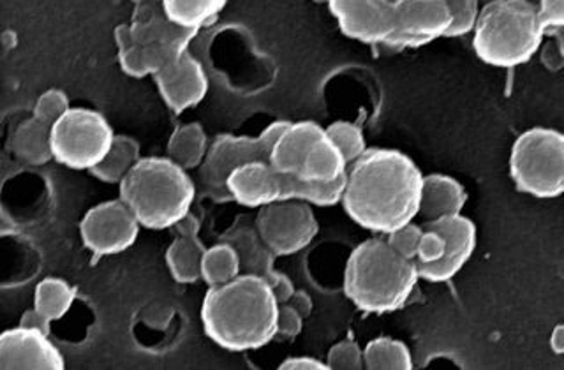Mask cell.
Returning a JSON list of instances; mask_svg holds the SVG:
<instances>
[{
	"label": "cell",
	"instance_id": "obj_1",
	"mask_svg": "<svg viewBox=\"0 0 564 370\" xmlns=\"http://www.w3.org/2000/svg\"><path fill=\"white\" fill-rule=\"evenodd\" d=\"M423 173L401 150L367 149L346 175L343 207L370 233H392L420 216Z\"/></svg>",
	"mask_w": 564,
	"mask_h": 370
},
{
	"label": "cell",
	"instance_id": "obj_2",
	"mask_svg": "<svg viewBox=\"0 0 564 370\" xmlns=\"http://www.w3.org/2000/svg\"><path fill=\"white\" fill-rule=\"evenodd\" d=\"M279 307L269 282L240 273L228 284L208 287L202 304L203 330L226 351H254L278 337Z\"/></svg>",
	"mask_w": 564,
	"mask_h": 370
},
{
	"label": "cell",
	"instance_id": "obj_3",
	"mask_svg": "<svg viewBox=\"0 0 564 370\" xmlns=\"http://www.w3.org/2000/svg\"><path fill=\"white\" fill-rule=\"evenodd\" d=\"M419 281L416 261L399 254L387 237H375L349 254L344 295L361 313L383 316L404 307Z\"/></svg>",
	"mask_w": 564,
	"mask_h": 370
},
{
	"label": "cell",
	"instance_id": "obj_4",
	"mask_svg": "<svg viewBox=\"0 0 564 370\" xmlns=\"http://www.w3.org/2000/svg\"><path fill=\"white\" fill-rule=\"evenodd\" d=\"M119 198L141 228L163 231L189 214L196 184L187 170L170 157H141L120 182Z\"/></svg>",
	"mask_w": 564,
	"mask_h": 370
},
{
	"label": "cell",
	"instance_id": "obj_5",
	"mask_svg": "<svg viewBox=\"0 0 564 370\" xmlns=\"http://www.w3.org/2000/svg\"><path fill=\"white\" fill-rule=\"evenodd\" d=\"M546 31L534 0H492L481 4L473 29V48L485 64L522 66L540 52Z\"/></svg>",
	"mask_w": 564,
	"mask_h": 370
},
{
	"label": "cell",
	"instance_id": "obj_6",
	"mask_svg": "<svg viewBox=\"0 0 564 370\" xmlns=\"http://www.w3.org/2000/svg\"><path fill=\"white\" fill-rule=\"evenodd\" d=\"M346 176L332 184L300 181L281 173L269 161H252L235 170L228 178L231 202L246 208L267 207L270 203L299 199L313 207H334L343 202Z\"/></svg>",
	"mask_w": 564,
	"mask_h": 370
},
{
	"label": "cell",
	"instance_id": "obj_7",
	"mask_svg": "<svg viewBox=\"0 0 564 370\" xmlns=\"http://www.w3.org/2000/svg\"><path fill=\"white\" fill-rule=\"evenodd\" d=\"M510 176L517 191L538 199L564 194V132L531 128L511 146Z\"/></svg>",
	"mask_w": 564,
	"mask_h": 370
},
{
	"label": "cell",
	"instance_id": "obj_8",
	"mask_svg": "<svg viewBox=\"0 0 564 370\" xmlns=\"http://www.w3.org/2000/svg\"><path fill=\"white\" fill-rule=\"evenodd\" d=\"M288 123V120L269 123L258 137L220 134L212 141L207 157L198 167L203 193L216 202H231L229 175L252 161H269L270 152Z\"/></svg>",
	"mask_w": 564,
	"mask_h": 370
},
{
	"label": "cell",
	"instance_id": "obj_9",
	"mask_svg": "<svg viewBox=\"0 0 564 370\" xmlns=\"http://www.w3.org/2000/svg\"><path fill=\"white\" fill-rule=\"evenodd\" d=\"M113 128L90 108H70L52 126L53 159L75 172H93L111 149Z\"/></svg>",
	"mask_w": 564,
	"mask_h": 370
},
{
	"label": "cell",
	"instance_id": "obj_10",
	"mask_svg": "<svg viewBox=\"0 0 564 370\" xmlns=\"http://www.w3.org/2000/svg\"><path fill=\"white\" fill-rule=\"evenodd\" d=\"M254 222L264 243L278 258L304 251L319 233L313 205L299 199L270 203L258 208Z\"/></svg>",
	"mask_w": 564,
	"mask_h": 370
},
{
	"label": "cell",
	"instance_id": "obj_11",
	"mask_svg": "<svg viewBox=\"0 0 564 370\" xmlns=\"http://www.w3.org/2000/svg\"><path fill=\"white\" fill-rule=\"evenodd\" d=\"M141 225L122 199L102 202L79 220L82 242L96 258L120 254L137 242Z\"/></svg>",
	"mask_w": 564,
	"mask_h": 370
},
{
	"label": "cell",
	"instance_id": "obj_12",
	"mask_svg": "<svg viewBox=\"0 0 564 370\" xmlns=\"http://www.w3.org/2000/svg\"><path fill=\"white\" fill-rule=\"evenodd\" d=\"M332 17L349 40L390 46L397 32L395 0H328Z\"/></svg>",
	"mask_w": 564,
	"mask_h": 370
},
{
	"label": "cell",
	"instance_id": "obj_13",
	"mask_svg": "<svg viewBox=\"0 0 564 370\" xmlns=\"http://www.w3.org/2000/svg\"><path fill=\"white\" fill-rule=\"evenodd\" d=\"M397 32L390 48H422L448 35L454 13L446 0H395Z\"/></svg>",
	"mask_w": 564,
	"mask_h": 370
},
{
	"label": "cell",
	"instance_id": "obj_14",
	"mask_svg": "<svg viewBox=\"0 0 564 370\" xmlns=\"http://www.w3.org/2000/svg\"><path fill=\"white\" fill-rule=\"evenodd\" d=\"M0 369L64 370L66 360L46 331L18 325L0 335Z\"/></svg>",
	"mask_w": 564,
	"mask_h": 370
},
{
	"label": "cell",
	"instance_id": "obj_15",
	"mask_svg": "<svg viewBox=\"0 0 564 370\" xmlns=\"http://www.w3.org/2000/svg\"><path fill=\"white\" fill-rule=\"evenodd\" d=\"M427 228L437 229L446 240V251L443 260L437 263L419 264L420 279L441 284L448 282L466 266L467 261L471 260L476 249V226L469 217L463 214L443 219L427 220Z\"/></svg>",
	"mask_w": 564,
	"mask_h": 370
},
{
	"label": "cell",
	"instance_id": "obj_16",
	"mask_svg": "<svg viewBox=\"0 0 564 370\" xmlns=\"http://www.w3.org/2000/svg\"><path fill=\"white\" fill-rule=\"evenodd\" d=\"M152 78L164 105L176 115L198 106L208 94L207 70L191 52H185Z\"/></svg>",
	"mask_w": 564,
	"mask_h": 370
},
{
	"label": "cell",
	"instance_id": "obj_17",
	"mask_svg": "<svg viewBox=\"0 0 564 370\" xmlns=\"http://www.w3.org/2000/svg\"><path fill=\"white\" fill-rule=\"evenodd\" d=\"M132 37L140 46L167 44L173 48L189 50L191 41L198 32L176 25L163 8V0H141L134 4L131 22Z\"/></svg>",
	"mask_w": 564,
	"mask_h": 370
},
{
	"label": "cell",
	"instance_id": "obj_18",
	"mask_svg": "<svg viewBox=\"0 0 564 370\" xmlns=\"http://www.w3.org/2000/svg\"><path fill=\"white\" fill-rule=\"evenodd\" d=\"M219 240L235 247V251L240 258L242 273L269 279L275 272L278 255L273 254L270 247L264 243L260 231L256 228L254 219L251 217H238L234 225L220 235Z\"/></svg>",
	"mask_w": 564,
	"mask_h": 370
},
{
	"label": "cell",
	"instance_id": "obj_19",
	"mask_svg": "<svg viewBox=\"0 0 564 370\" xmlns=\"http://www.w3.org/2000/svg\"><path fill=\"white\" fill-rule=\"evenodd\" d=\"M323 134L325 128L313 120L288 123V128L282 131L270 152L269 163L278 172L299 176L305 155L314 145V141L319 140Z\"/></svg>",
	"mask_w": 564,
	"mask_h": 370
},
{
	"label": "cell",
	"instance_id": "obj_20",
	"mask_svg": "<svg viewBox=\"0 0 564 370\" xmlns=\"http://www.w3.org/2000/svg\"><path fill=\"white\" fill-rule=\"evenodd\" d=\"M466 203V189L454 176L443 175V173L423 176L420 216L425 217V220L458 216L463 214Z\"/></svg>",
	"mask_w": 564,
	"mask_h": 370
},
{
	"label": "cell",
	"instance_id": "obj_21",
	"mask_svg": "<svg viewBox=\"0 0 564 370\" xmlns=\"http://www.w3.org/2000/svg\"><path fill=\"white\" fill-rule=\"evenodd\" d=\"M348 166L349 163L339 146L335 145L325 131L305 155L299 178L314 184H332L348 175Z\"/></svg>",
	"mask_w": 564,
	"mask_h": 370
},
{
	"label": "cell",
	"instance_id": "obj_22",
	"mask_svg": "<svg viewBox=\"0 0 564 370\" xmlns=\"http://www.w3.org/2000/svg\"><path fill=\"white\" fill-rule=\"evenodd\" d=\"M11 152L14 157L31 166H43L53 159L52 126L31 119L18 123L11 137Z\"/></svg>",
	"mask_w": 564,
	"mask_h": 370
},
{
	"label": "cell",
	"instance_id": "obj_23",
	"mask_svg": "<svg viewBox=\"0 0 564 370\" xmlns=\"http://www.w3.org/2000/svg\"><path fill=\"white\" fill-rule=\"evenodd\" d=\"M207 247L199 235H176L166 249V266L178 284H194L202 281V261Z\"/></svg>",
	"mask_w": 564,
	"mask_h": 370
},
{
	"label": "cell",
	"instance_id": "obj_24",
	"mask_svg": "<svg viewBox=\"0 0 564 370\" xmlns=\"http://www.w3.org/2000/svg\"><path fill=\"white\" fill-rule=\"evenodd\" d=\"M208 143L207 132L202 123L189 122L178 126L167 140L166 157L184 170H198L207 157Z\"/></svg>",
	"mask_w": 564,
	"mask_h": 370
},
{
	"label": "cell",
	"instance_id": "obj_25",
	"mask_svg": "<svg viewBox=\"0 0 564 370\" xmlns=\"http://www.w3.org/2000/svg\"><path fill=\"white\" fill-rule=\"evenodd\" d=\"M140 159V143L134 138L115 134L108 154L90 173L102 184H120Z\"/></svg>",
	"mask_w": 564,
	"mask_h": 370
},
{
	"label": "cell",
	"instance_id": "obj_26",
	"mask_svg": "<svg viewBox=\"0 0 564 370\" xmlns=\"http://www.w3.org/2000/svg\"><path fill=\"white\" fill-rule=\"evenodd\" d=\"M75 300V287L64 279L46 278L35 286L34 308L48 325L66 316Z\"/></svg>",
	"mask_w": 564,
	"mask_h": 370
},
{
	"label": "cell",
	"instance_id": "obj_27",
	"mask_svg": "<svg viewBox=\"0 0 564 370\" xmlns=\"http://www.w3.org/2000/svg\"><path fill=\"white\" fill-rule=\"evenodd\" d=\"M228 0H163L167 18L176 25L198 32L219 17Z\"/></svg>",
	"mask_w": 564,
	"mask_h": 370
},
{
	"label": "cell",
	"instance_id": "obj_28",
	"mask_svg": "<svg viewBox=\"0 0 564 370\" xmlns=\"http://www.w3.org/2000/svg\"><path fill=\"white\" fill-rule=\"evenodd\" d=\"M242 273L240 258L234 246L226 242H217L207 247L202 261V281L208 287L223 286L237 279Z\"/></svg>",
	"mask_w": 564,
	"mask_h": 370
},
{
	"label": "cell",
	"instance_id": "obj_29",
	"mask_svg": "<svg viewBox=\"0 0 564 370\" xmlns=\"http://www.w3.org/2000/svg\"><path fill=\"white\" fill-rule=\"evenodd\" d=\"M364 361L369 370H411L413 357L402 340L378 337L364 348Z\"/></svg>",
	"mask_w": 564,
	"mask_h": 370
},
{
	"label": "cell",
	"instance_id": "obj_30",
	"mask_svg": "<svg viewBox=\"0 0 564 370\" xmlns=\"http://www.w3.org/2000/svg\"><path fill=\"white\" fill-rule=\"evenodd\" d=\"M113 35L115 43H117V58H119V66L123 75L131 76V78L150 76L145 52H143V46H140L132 37L129 23L117 26Z\"/></svg>",
	"mask_w": 564,
	"mask_h": 370
},
{
	"label": "cell",
	"instance_id": "obj_31",
	"mask_svg": "<svg viewBox=\"0 0 564 370\" xmlns=\"http://www.w3.org/2000/svg\"><path fill=\"white\" fill-rule=\"evenodd\" d=\"M326 134L339 146L344 157L349 164L355 163L357 159L367 152V141L364 137L360 126L348 122V120H337L325 128Z\"/></svg>",
	"mask_w": 564,
	"mask_h": 370
},
{
	"label": "cell",
	"instance_id": "obj_32",
	"mask_svg": "<svg viewBox=\"0 0 564 370\" xmlns=\"http://www.w3.org/2000/svg\"><path fill=\"white\" fill-rule=\"evenodd\" d=\"M69 110L70 105L67 94L62 92L58 88H50V90H46V92L37 97L32 115H34L35 119H40L41 122L53 126V123L62 119Z\"/></svg>",
	"mask_w": 564,
	"mask_h": 370
},
{
	"label": "cell",
	"instance_id": "obj_33",
	"mask_svg": "<svg viewBox=\"0 0 564 370\" xmlns=\"http://www.w3.org/2000/svg\"><path fill=\"white\" fill-rule=\"evenodd\" d=\"M326 363H328L330 370L366 369L364 349L358 346L357 340H340V342L332 346L328 357H326Z\"/></svg>",
	"mask_w": 564,
	"mask_h": 370
},
{
	"label": "cell",
	"instance_id": "obj_34",
	"mask_svg": "<svg viewBox=\"0 0 564 370\" xmlns=\"http://www.w3.org/2000/svg\"><path fill=\"white\" fill-rule=\"evenodd\" d=\"M446 2L454 13V25L446 37H460L473 32L476 18L480 13V0H446Z\"/></svg>",
	"mask_w": 564,
	"mask_h": 370
},
{
	"label": "cell",
	"instance_id": "obj_35",
	"mask_svg": "<svg viewBox=\"0 0 564 370\" xmlns=\"http://www.w3.org/2000/svg\"><path fill=\"white\" fill-rule=\"evenodd\" d=\"M422 235L423 226L410 222V225L402 226V228L395 229L392 233L387 235V240L399 254L404 255L408 260L414 261L416 260V252H419Z\"/></svg>",
	"mask_w": 564,
	"mask_h": 370
},
{
	"label": "cell",
	"instance_id": "obj_36",
	"mask_svg": "<svg viewBox=\"0 0 564 370\" xmlns=\"http://www.w3.org/2000/svg\"><path fill=\"white\" fill-rule=\"evenodd\" d=\"M446 251V240L437 229L423 226L422 240H420L419 252H416V263L431 264L443 260Z\"/></svg>",
	"mask_w": 564,
	"mask_h": 370
},
{
	"label": "cell",
	"instance_id": "obj_37",
	"mask_svg": "<svg viewBox=\"0 0 564 370\" xmlns=\"http://www.w3.org/2000/svg\"><path fill=\"white\" fill-rule=\"evenodd\" d=\"M305 317L288 304L279 307L278 337L282 339H296L304 330Z\"/></svg>",
	"mask_w": 564,
	"mask_h": 370
},
{
	"label": "cell",
	"instance_id": "obj_38",
	"mask_svg": "<svg viewBox=\"0 0 564 370\" xmlns=\"http://www.w3.org/2000/svg\"><path fill=\"white\" fill-rule=\"evenodd\" d=\"M538 9L546 34L564 29V0H538Z\"/></svg>",
	"mask_w": 564,
	"mask_h": 370
},
{
	"label": "cell",
	"instance_id": "obj_39",
	"mask_svg": "<svg viewBox=\"0 0 564 370\" xmlns=\"http://www.w3.org/2000/svg\"><path fill=\"white\" fill-rule=\"evenodd\" d=\"M538 53H540V61H542L545 69L551 70V73L564 69V55L554 37L543 43L542 48Z\"/></svg>",
	"mask_w": 564,
	"mask_h": 370
},
{
	"label": "cell",
	"instance_id": "obj_40",
	"mask_svg": "<svg viewBox=\"0 0 564 370\" xmlns=\"http://www.w3.org/2000/svg\"><path fill=\"white\" fill-rule=\"evenodd\" d=\"M264 281L269 282V286L272 287L273 295L278 298L279 304H286L288 300H290L296 291L293 281L288 278L286 273L279 272V270H275V272H273L269 279H264Z\"/></svg>",
	"mask_w": 564,
	"mask_h": 370
},
{
	"label": "cell",
	"instance_id": "obj_41",
	"mask_svg": "<svg viewBox=\"0 0 564 370\" xmlns=\"http://www.w3.org/2000/svg\"><path fill=\"white\" fill-rule=\"evenodd\" d=\"M281 370H330L326 361L313 357H291L279 366Z\"/></svg>",
	"mask_w": 564,
	"mask_h": 370
},
{
	"label": "cell",
	"instance_id": "obj_42",
	"mask_svg": "<svg viewBox=\"0 0 564 370\" xmlns=\"http://www.w3.org/2000/svg\"><path fill=\"white\" fill-rule=\"evenodd\" d=\"M286 304L291 305L295 311H299L305 319H307L314 311L313 298H311V295L304 290H296L293 296L288 300Z\"/></svg>",
	"mask_w": 564,
	"mask_h": 370
},
{
	"label": "cell",
	"instance_id": "obj_43",
	"mask_svg": "<svg viewBox=\"0 0 564 370\" xmlns=\"http://www.w3.org/2000/svg\"><path fill=\"white\" fill-rule=\"evenodd\" d=\"M20 325L31 326V328H37V330H43L46 331V334H50L48 323L44 322L41 314L37 313L34 307L29 308V311L23 313L22 319H20Z\"/></svg>",
	"mask_w": 564,
	"mask_h": 370
},
{
	"label": "cell",
	"instance_id": "obj_44",
	"mask_svg": "<svg viewBox=\"0 0 564 370\" xmlns=\"http://www.w3.org/2000/svg\"><path fill=\"white\" fill-rule=\"evenodd\" d=\"M176 235H199V220L193 216V214H187L184 219L178 220L175 226Z\"/></svg>",
	"mask_w": 564,
	"mask_h": 370
},
{
	"label": "cell",
	"instance_id": "obj_45",
	"mask_svg": "<svg viewBox=\"0 0 564 370\" xmlns=\"http://www.w3.org/2000/svg\"><path fill=\"white\" fill-rule=\"evenodd\" d=\"M551 348L555 355H564V323L555 326L551 335Z\"/></svg>",
	"mask_w": 564,
	"mask_h": 370
},
{
	"label": "cell",
	"instance_id": "obj_46",
	"mask_svg": "<svg viewBox=\"0 0 564 370\" xmlns=\"http://www.w3.org/2000/svg\"><path fill=\"white\" fill-rule=\"evenodd\" d=\"M546 35H551V37H554V40L557 41L561 52H563L564 55V29H557V31L549 32Z\"/></svg>",
	"mask_w": 564,
	"mask_h": 370
},
{
	"label": "cell",
	"instance_id": "obj_47",
	"mask_svg": "<svg viewBox=\"0 0 564 370\" xmlns=\"http://www.w3.org/2000/svg\"><path fill=\"white\" fill-rule=\"evenodd\" d=\"M314 4H326L328 0H313Z\"/></svg>",
	"mask_w": 564,
	"mask_h": 370
},
{
	"label": "cell",
	"instance_id": "obj_48",
	"mask_svg": "<svg viewBox=\"0 0 564 370\" xmlns=\"http://www.w3.org/2000/svg\"><path fill=\"white\" fill-rule=\"evenodd\" d=\"M132 2H134V4H137V2H141V0H132Z\"/></svg>",
	"mask_w": 564,
	"mask_h": 370
}]
</instances>
